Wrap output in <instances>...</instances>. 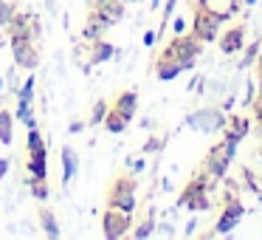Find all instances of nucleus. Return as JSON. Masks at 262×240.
Segmentation results:
<instances>
[{"label": "nucleus", "mask_w": 262, "mask_h": 240, "mask_svg": "<svg viewBox=\"0 0 262 240\" xmlns=\"http://www.w3.org/2000/svg\"><path fill=\"white\" fill-rule=\"evenodd\" d=\"M231 17V12H217L206 0H194V20H192V34L200 37L203 43H214L220 37V26Z\"/></svg>", "instance_id": "obj_1"}, {"label": "nucleus", "mask_w": 262, "mask_h": 240, "mask_svg": "<svg viewBox=\"0 0 262 240\" xmlns=\"http://www.w3.org/2000/svg\"><path fill=\"white\" fill-rule=\"evenodd\" d=\"M234 155H237V144L234 142H226V138H220L217 144H211L209 147V153H206V158H203V167L200 170L206 172V175L211 178V181H223L226 178V172H228V164L234 161Z\"/></svg>", "instance_id": "obj_2"}, {"label": "nucleus", "mask_w": 262, "mask_h": 240, "mask_svg": "<svg viewBox=\"0 0 262 240\" xmlns=\"http://www.w3.org/2000/svg\"><path fill=\"white\" fill-rule=\"evenodd\" d=\"M107 206L121 212H136V175L133 172H119L113 184L107 187Z\"/></svg>", "instance_id": "obj_3"}, {"label": "nucleus", "mask_w": 262, "mask_h": 240, "mask_svg": "<svg viewBox=\"0 0 262 240\" xmlns=\"http://www.w3.org/2000/svg\"><path fill=\"white\" fill-rule=\"evenodd\" d=\"M200 51H203V40L200 37H194L192 31H183V34H175L169 43L164 46V51L158 54V57L164 59H178V63H186V59H198Z\"/></svg>", "instance_id": "obj_4"}, {"label": "nucleus", "mask_w": 262, "mask_h": 240, "mask_svg": "<svg viewBox=\"0 0 262 240\" xmlns=\"http://www.w3.org/2000/svg\"><path fill=\"white\" fill-rule=\"evenodd\" d=\"M133 229V215L130 212H121V209H113L107 206L102 215V234L107 240H119V237H127Z\"/></svg>", "instance_id": "obj_5"}, {"label": "nucleus", "mask_w": 262, "mask_h": 240, "mask_svg": "<svg viewBox=\"0 0 262 240\" xmlns=\"http://www.w3.org/2000/svg\"><path fill=\"white\" fill-rule=\"evenodd\" d=\"M9 40H12V54H14L17 68L34 71L37 65H40V51H37V43L26 40V37H9Z\"/></svg>", "instance_id": "obj_6"}, {"label": "nucleus", "mask_w": 262, "mask_h": 240, "mask_svg": "<svg viewBox=\"0 0 262 240\" xmlns=\"http://www.w3.org/2000/svg\"><path fill=\"white\" fill-rule=\"evenodd\" d=\"M186 125L194 127V130H203V133H217L226 125V116L220 110H194V113H189Z\"/></svg>", "instance_id": "obj_7"}, {"label": "nucleus", "mask_w": 262, "mask_h": 240, "mask_svg": "<svg viewBox=\"0 0 262 240\" xmlns=\"http://www.w3.org/2000/svg\"><path fill=\"white\" fill-rule=\"evenodd\" d=\"M211 187H214V181H211V178L206 175L203 170H198V172H194V175L186 181V187H183V192L178 195V206H186L189 201L194 198V195H200V192H209Z\"/></svg>", "instance_id": "obj_8"}, {"label": "nucleus", "mask_w": 262, "mask_h": 240, "mask_svg": "<svg viewBox=\"0 0 262 240\" xmlns=\"http://www.w3.org/2000/svg\"><path fill=\"white\" fill-rule=\"evenodd\" d=\"M91 14L102 20L107 29H113V26L124 17V0H104V3H99V6L91 9Z\"/></svg>", "instance_id": "obj_9"}, {"label": "nucleus", "mask_w": 262, "mask_h": 240, "mask_svg": "<svg viewBox=\"0 0 262 240\" xmlns=\"http://www.w3.org/2000/svg\"><path fill=\"white\" fill-rule=\"evenodd\" d=\"M217 43H220V51L226 54H237L245 48V26H231V29H226L220 37H217Z\"/></svg>", "instance_id": "obj_10"}, {"label": "nucleus", "mask_w": 262, "mask_h": 240, "mask_svg": "<svg viewBox=\"0 0 262 240\" xmlns=\"http://www.w3.org/2000/svg\"><path fill=\"white\" fill-rule=\"evenodd\" d=\"M248 130H251V122L245 119V116L234 113V116H228L226 125H223V138H226V142L239 144L245 136H248Z\"/></svg>", "instance_id": "obj_11"}, {"label": "nucleus", "mask_w": 262, "mask_h": 240, "mask_svg": "<svg viewBox=\"0 0 262 240\" xmlns=\"http://www.w3.org/2000/svg\"><path fill=\"white\" fill-rule=\"evenodd\" d=\"M113 54H116L113 43H107L104 37H102V40H96V43H91V51H88V65H85V68H93V65L107 63Z\"/></svg>", "instance_id": "obj_12"}, {"label": "nucleus", "mask_w": 262, "mask_h": 240, "mask_svg": "<svg viewBox=\"0 0 262 240\" xmlns=\"http://www.w3.org/2000/svg\"><path fill=\"white\" fill-rule=\"evenodd\" d=\"M113 110H119L127 122H133V119H136V113H138V93L136 91L119 93V96H116V102H113Z\"/></svg>", "instance_id": "obj_13"}, {"label": "nucleus", "mask_w": 262, "mask_h": 240, "mask_svg": "<svg viewBox=\"0 0 262 240\" xmlns=\"http://www.w3.org/2000/svg\"><path fill=\"white\" fill-rule=\"evenodd\" d=\"M26 170L34 178H48V150H40V153H29L26 158Z\"/></svg>", "instance_id": "obj_14"}, {"label": "nucleus", "mask_w": 262, "mask_h": 240, "mask_svg": "<svg viewBox=\"0 0 262 240\" xmlns=\"http://www.w3.org/2000/svg\"><path fill=\"white\" fill-rule=\"evenodd\" d=\"M181 74L183 71H181V63H178V59H164V57L155 59V76H158L161 82H172Z\"/></svg>", "instance_id": "obj_15"}, {"label": "nucleus", "mask_w": 262, "mask_h": 240, "mask_svg": "<svg viewBox=\"0 0 262 240\" xmlns=\"http://www.w3.org/2000/svg\"><path fill=\"white\" fill-rule=\"evenodd\" d=\"M31 17H34V12H23V9H17V12H14V17H12V23L6 26V34L9 37H26Z\"/></svg>", "instance_id": "obj_16"}, {"label": "nucleus", "mask_w": 262, "mask_h": 240, "mask_svg": "<svg viewBox=\"0 0 262 240\" xmlns=\"http://www.w3.org/2000/svg\"><path fill=\"white\" fill-rule=\"evenodd\" d=\"M104 34H107V26H104L99 17L88 14V23H85V29H82V40H85V43H96V40H102Z\"/></svg>", "instance_id": "obj_17"}, {"label": "nucleus", "mask_w": 262, "mask_h": 240, "mask_svg": "<svg viewBox=\"0 0 262 240\" xmlns=\"http://www.w3.org/2000/svg\"><path fill=\"white\" fill-rule=\"evenodd\" d=\"M74 175H76V153H74V147L65 144L62 147V187H68L74 181Z\"/></svg>", "instance_id": "obj_18"}, {"label": "nucleus", "mask_w": 262, "mask_h": 240, "mask_svg": "<svg viewBox=\"0 0 262 240\" xmlns=\"http://www.w3.org/2000/svg\"><path fill=\"white\" fill-rule=\"evenodd\" d=\"M23 184L29 187V192H31V198H34V201H42V204H46L48 195H51V189H48V178H34V175H29Z\"/></svg>", "instance_id": "obj_19"}, {"label": "nucleus", "mask_w": 262, "mask_h": 240, "mask_svg": "<svg viewBox=\"0 0 262 240\" xmlns=\"http://www.w3.org/2000/svg\"><path fill=\"white\" fill-rule=\"evenodd\" d=\"M40 223H42V232H46V237H51V240H57L59 234V223H57V217H54V212L48 209V206H40Z\"/></svg>", "instance_id": "obj_20"}, {"label": "nucleus", "mask_w": 262, "mask_h": 240, "mask_svg": "<svg viewBox=\"0 0 262 240\" xmlns=\"http://www.w3.org/2000/svg\"><path fill=\"white\" fill-rule=\"evenodd\" d=\"M155 229H158V226H155L152 209H149L147 215H144L141 221L136 223V229H130V232H133V237H136V240H144V237H152V234H155Z\"/></svg>", "instance_id": "obj_21"}, {"label": "nucleus", "mask_w": 262, "mask_h": 240, "mask_svg": "<svg viewBox=\"0 0 262 240\" xmlns=\"http://www.w3.org/2000/svg\"><path fill=\"white\" fill-rule=\"evenodd\" d=\"M223 215H231V217H237V221H243V215H245V206H243V201L237 198V195H223Z\"/></svg>", "instance_id": "obj_22"}, {"label": "nucleus", "mask_w": 262, "mask_h": 240, "mask_svg": "<svg viewBox=\"0 0 262 240\" xmlns=\"http://www.w3.org/2000/svg\"><path fill=\"white\" fill-rule=\"evenodd\" d=\"M102 125L107 127L110 133H124V130H127V125H130V122H127L124 116L119 113V110H113V108H110V110H107V116H104V122H102Z\"/></svg>", "instance_id": "obj_23"}, {"label": "nucleus", "mask_w": 262, "mask_h": 240, "mask_svg": "<svg viewBox=\"0 0 262 240\" xmlns=\"http://www.w3.org/2000/svg\"><path fill=\"white\" fill-rule=\"evenodd\" d=\"M107 110H110V102H107V99H96V102H93V108H91V116H88V127L102 125L104 116H107Z\"/></svg>", "instance_id": "obj_24"}, {"label": "nucleus", "mask_w": 262, "mask_h": 240, "mask_svg": "<svg viewBox=\"0 0 262 240\" xmlns=\"http://www.w3.org/2000/svg\"><path fill=\"white\" fill-rule=\"evenodd\" d=\"M12 122L14 116L9 110H0V144H12Z\"/></svg>", "instance_id": "obj_25"}, {"label": "nucleus", "mask_w": 262, "mask_h": 240, "mask_svg": "<svg viewBox=\"0 0 262 240\" xmlns=\"http://www.w3.org/2000/svg\"><path fill=\"white\" fill-rule=\"evenodd\" d=\"M17 0H0V26L6 29L9 23H12V17H14V12H17Z\"/></svg>", "instance_id": "obj_26"}, {"label": "nucleus", "mask_w": 262, "mask_h": 240, "mask_svg": "<svg viewBox=\"0 0 262 240\" xmlns=\"http://www.w3.org/2000/svg\"><path fill=\"white\" fill-rule=\"evenodd\" d=\"M40 150H48L46 147V138H42V133L37 130H29V142H26V153H40Z\"/></svg>", "instance_id": "obj_27"}, {"label": "nucleus", "mask_w": 262, "mask_h": 240, "mask_svg": "<svg viewBox=\"0 0 262 240\" xmlns=\"http://www.w3.org/2000/svg\"><path fill=\"white\" fill-rule=\"evenodd\" d=\"M262 51V43L256 40V43H251L248 48H245V54H243V63H239V68H254V59H256V54Z\"/></svg>", "instance_id": "obj_28"}, {"label": "nucleus", "mask_w": 262, "mask_h": 240, "mask_svg": "<svg viewBox=\"0 0 262 240\" xmlns=\"http://www.w3.org/2000/svg\"><path fill=\"white\" fill-rule=\"evenodd\" d=\"M209 206H211V201H209V192H200V195H194V198L186 204V209H192V212H206Z\"/></svg>", "instance_id": "obj_29"}, {"label": "nucleus", "mask_w": 262, "mask_h": 240, "mask_svg": "<svg viewBox=\"0 0 262 240\" xmlns=\"http://www.w3.org/2000/svg\"><path fill=\"white\" fill-rule=\"evenodd\" d=\"M40 37H42V20L34 14V17H31V23H29V31H26V40L40 43Z\"/></svg>", "instance_id": "obj_30"}, {"label": "nucleus", "mask_w": 262, "mask_h": 240, "mask_svg": "<svg viewBox=\"0 0 262 240\" xmlns=\"http://www.w3.org/2000/svg\"><path fill=\"white\" fill-rule=\"evenodd\" d=\"M243 189H251V192H262V187L256 184V178H254V172L248 170V167H243Z\"/></svg>", "instance_id": "obj_31"}, {"label": "nucleus", "mask_w": 262, "mask_h": 240, "mask_svg": "<svg viewBox=\"0 0 262 240\" xmlns=\"http://www.w3.org/2000/svg\"><path fill=\"white\" fill-rule=\"evenodd\" d=\"M17 99H23V102H31V99H34V76H29V79L23 82V88L17 91Z\"/></svg>", "instance_id": "obj_32"}, {"label": "nucleus", "mask_w": 262, "mask_h": 240, "mask_svg": "<svg viewBox=\"0 0 262 240\" xmlns=\"http://www.w3.org/2000/svg\"><path fill=\"white\" fill-rule=\"evenodd\" d=\"M14 116H17V119L26 125V122L31 119V102H23V99H20V102H17V110H14Z\"/></svg>", "instance_id": "obj_33"}, {"label": "nucleus", "mask_w": 262, "mask_h": 240, "mask_svg": "<svg viewBox=\"0 0 262 240\" xmlns=\"http://www.w3.org/2000/svg\"><path fill=\"white\" fill-rule=\"evenodd\" d=\"M161 147H164V138H158V136H149L144 142V153H161Z\"/></svg>", "instance_id": "obj_34"}, {"label": "nucleus", "mask_w": 262, "mask_h": 240, "mask_svg": "<svg viewBox=\"0 0 262 240\" xmlns=\"http://www.w3.org/2000/svg\"><path fill=\"white\" fill-rule=\"evenodd\" d=\"M175 6H178V0H166V6H164V23H166V20H172ZM164 23H161V26H164ZM161 26H158V31H161Z\"/></svg>", "instance_id": "obj_35"}, {"label": "nucleus", "mask_w": 262, "mask_h": 240, "mask_svg": "<svg viewBox=\"0 0 262 240\" xmlns=\"http://www.w3.org/2000/svg\"><path fill=\"white\" fill-rule=\"evenodd\" d=\"M127 167H130L133 172H141L144 167H147V161H144V158H127Z\"/></svg>", "instance_id": "obj_36"}, {"label": "nucleus", "mask_w": 262, "mask_h": 240, "mask_svg": "<svg viewBox=\"0 0 262 240\" xmlns=\"http://www.w3.org/2000/svg\"><path fill=\"white\" fill-rule=\"evenodd\" d=\"M200 85H203V76H200V74H194V76H192V82H189V85H186V91L198 93V88H200Z\"/></svg>", "instance_id": "obj_37"}, {"label": "nucleus", "mask_w": 262, "mask_h": 240, "mask_svg": "<svg viewBox=\"0 0 262 240\" xmlns=\"http://www.w3.org/2000/svg\"><path fill=\"white\" fill-rule=\"evenodd\" d=\"M172 29H175V34H183V31H186V20L175 17V26H172Z\"/></svg>", "instance_id": "obj_38"}, {"label": "nucleus", "mask_w": 262, "mask_h": 240, "mask_svg": "<svg viewBox=\"0 0 262 240\" xmlns=\"http://www.w3.org/2000/svg\"><path fill=\"white\" fill-rule=\"evenodd\" d=\"M6 172H9V158H0V181H3Z\"/></svg>", "instance_id": "obj_39"}, {"label": "nucleus", "mask_w": 262, "mask_h": 240, "mask_svg": "<svg viewBox=\"0 0 262 240\" xmlns=\"http://www.w3.org/2000/svg\"><path fill=\"white\" fill-rule=\"evenodd\" d=\"M152 43H155V31H147V34H144V46L152 48Z\"/></svg>", "instance_id": "obj_40"}, {"label": "nucleus", "mask_w": 262, "mask_h": 240, "mask_svg": "<svg viewBox=\"0 0 262 240\" xmlns=\"http://www.w3.org/2000/svg\"><path fill=\"white\" fill-rule=\"evenodd\" d=\"M254 68H256V71H259V74H262V51L256 54V59H254Z\"/></svg>", "instance_id": "obj_41"}, {"label": "nucleus", "mask_w": 262, "mask_h": 240, "mask_svg": "<svg viewBox=\"0 0 262 240\" xmlns=\"http://www.w3.org/2000/svg\"><path fill=\"white\" fill-rule=\"evenodd\" d=\"M82 127H85V125H82V122H74V125H71V133H79Z\"/></svg>", "instance_id": "obj_42"}, {"label": "nucleus", "mask_w": 262, "mask_h": 240, "mask_svg": "<svg viewBox=\"0 0 262 240\" xmlns=\"http://www.w3.org/2000/svg\"><path fill=\"white\" fill-rule=\"evenodd\" d=\"M158 3H161V0H149V6H152L155 12H158Z\"/></svg>", "instance_id": "obj_43"}, {"label": "nucleus", "mask_w": 262, "mask_h": 240, "mask_svg": "<svg viewBox=\"0 0 262 240\" xmlns=\"http://www.w3.org/2000/svg\"><path fill=\"white\" fill-rule=\"evenodd\" d=\"M239 3H245V6H254L256 0H239Z\"/></svg>", "instance_id": "obj_44"}, {"label": "nucleus", "mask_w": 262, "mask_h": 240, "mask_svg": "<svg viewBox=\"0 0 262 240\" xmlns=\"http://www.w3.org/2000/svg\"><path fill=\"white\" fill-rule=\"evenodd\" d=\"M259 93H262V74H259Z\"/></svg>", "instance_id": "obj_45"}, {"label": "nucleus", "mask_w": 262, "mask_h": 240, "mask_svg": "<svg viewBox=\"0 0 262 240\" xmlns=\"http://www.w3.org/2000/svg\"><path fill=\"white\" fill-rule=\"evenodd\" d=\"M124 3H138V0H124Z\"/></svg>", "instance_id": "obj_46"}, {"label": "nucleus", "mask_w": 262, "mask_h": 240, "mask_svg": "<svg viewBox=\"0 0 262 240\" xmlns=\"http://www.w3.org/2000/svg\"><path fill=\"white\" fill-rule=\"evenodd\" d=\"M0 91H3V79H0Z\"/></svg>", "instance_id": "obj_47"}, {"label": "nucleus", "mask_w": 262, "mask_h": 240, "mask_svg": "<svg viewBox=\"0 0 262 240\" xmlns=\"http://www.w3.org/2000/svg\"><path fill=\"white\" fill-rule=\"evenodd\" d=\"M259 155H262V150H259Z\"/></svg>", "instance_id": "obj_48"}]
</instances>
